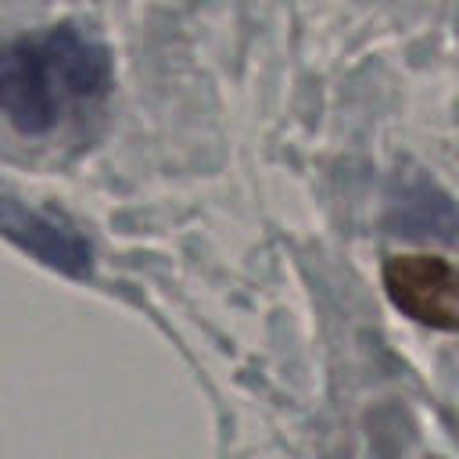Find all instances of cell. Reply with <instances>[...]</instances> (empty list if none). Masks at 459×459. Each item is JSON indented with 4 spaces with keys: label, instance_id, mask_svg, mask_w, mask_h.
<instances>
[{
    "label": "cell",
    "instance_id": "cell-1",
    "mask_svg": "<svg viewBox=\"0 0 459 459\" xmlns=\"http://www.w3.org/2000/svg\"><path fill=\"white\" fill-rule=\"evenodd\" d=\"M111 82V54L86 29L61 22L0 47V111L25 133H54Z\"/></svg>",
    "mask_w": 459,
    "mask_h": 459
},
{
    "label": "cell",
    "instance_id": "cell-2",
    "mask_svg": "<svg viewBox=\"0 0 459 459\" xmlns=\"http://www.w3.org/2000/svg\"><path fill=\"white\" fill-rule=\"evenodd\" d=\"M380 276H384L387 298L402 316L434 330L459 333V265L455 262L427 251H409V255H391Z\"/></svg>",
    "mask_w": 459,
    "mask_h": 459
},
{
    "label": "cell",
    "instance_id": "cell-3",
    "mask_svg": "<svg viewBox=\"0 0 459 459\" xmlns=\"http://www.w3.org/2000/svg\"><path fill=\"white\" fill-rule=\"evenodd\" d=\"M0 233L36 255L39 262L68 273V276H86L90 273V247L79 233H72L65 222H54L32 208H25L14 197H0Z\"/></svg>",
    "mask_w": 459,
    "mask_h": 459
}]
</instances>
